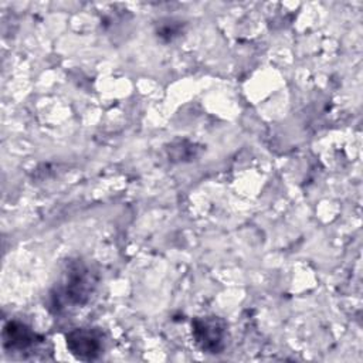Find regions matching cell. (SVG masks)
<instances>
[{"mask_svg":"<svg viewBox=\"0 0 363 363\" xmlns=\"http://www.w3.org/2000/svg\"><path fill=\"white\" fill-rule=\"evenodd\" d=\"M196 343L208 353H220L225 345V325L216 316L197 318L193 320Z\"/></svg>","mask_w":363,"mask_h":363,"instance_id":"6da1fadb","label":"cell"},{"mask_svg":"<svg viewBox=\"0 0 363 363\" xmlns=\"http://www.w3.org/2000/svg\"><path fill=\"white\" fill-rule=\"evenodd\" d=\"M94 288V279L89 269L81 264L71 265L65 284L61 288V295L65 302L81 305L86 301Z\"/></svg>","mask_w":363,"mask_h":363,"instance_id":"7a4b0ae2","label":"cell"},{"mask_svg":"<svg viewBox=\"0 0 363 363\" xmlns=\"http://www.w3.org/2000/svg\"><path fill=\"white\" fill-rule=\"evenodd\" d=\"M67 347L77 359L94 360L102 352V335L96 329H74L67 335Z\"/></svg>","mask_w":363,"mask_h":363,"instance_id":"3957f363","label":"cell"},{"mask_svg":"<svg viewBox=\"0 0 363 363\" xmlns=\"http://www.w3.org/2000/svg\"><path fill=\"white\" fill-rule=\"evenodd\" d=\"M37 339H38L37 335L21 322L11 320L4 326V330H3V343L7 350H13V352L27 350L31 346H34L37 342H41V339L40 340Z\"/></svg>","mask_w":363,"mask_h":363,"instance_id":"277c9868","label":"cell"}]
</instances>
